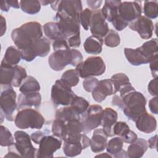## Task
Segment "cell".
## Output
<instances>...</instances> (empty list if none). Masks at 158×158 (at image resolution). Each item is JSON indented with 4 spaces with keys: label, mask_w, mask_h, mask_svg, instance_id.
I'll list each match as a JSON object with an SVG mask.
<instances>
[{
    "label": "cell",
    "mask_w": 158,
    "mask_h": 158,
    "mask_svg": "<svg viewBox=\"0 0 158 158\" xmlns=\"http://www.w3.org/2000/svg\"><path fill=\"white\" fill-rule=\"evenodd\" d=\"M10 6L7 4L6 1H3L1 2V9L4 12H8L9 10Z\"/></svg>",
    "instance_id": "94428289"
},
{
    "label": "cell",
    "mask_w": 158,
    "mask_h": 158,
    "mask_svg": "<svg viewBox=\"0 0 158 158\" xmlns=\"http://www.w3.org/2000/svg\"><path fill=\"white\" fill-rule=\"evenodd\" d=\"M14 143V138L10 131L4 126L0 127V144L1 146H9Z\"/></svg>",
    "instance_id": "ab89813d"
},
{
    "label": "cell",
    "mask_w": 158,
    "mask_h": 158,
    "mask_svg": "<svg viewBox=\"0 0 158 158\" xmlns=\"http://www.w3.org/2000/svg\"><path fill=\"white\" fill-rule=\"evenodd\" d=\"M137 138V135L131 130H130L124 136L121 137V139L124 143L130 144L133 143Z\"/></svg>",
    "instance_id": "681fc988"
},
{
    "label": "cell",
    "mask_w": 158,
    "mask_h": 158,
    "mask_svg": "<svg viewBox=\"0 0 158 158\" xmlns=\"http://www.w3.org/2000/svg\"><path fill=\"white\" fill-rule=\"evenodd\" d=\"M91 14L92 11L89 9L86 8L81 11L79 15L80 23L85 30H88L89 29Z\"/></svg>",
    "instance_id": "b9f144b4"
},
{
    "label": "cell",
    "mask_w": 158,
    "mask_h": 158,
    "mask_svg": "<svg viewBox=\"0 0 158 158\" xmlns=\"http://www.w3.org/2000/svg\"><path fill=\"white\" fill-rule=\"evenodd\" d=\"M102 107L100 105L89 106L80 118L83 125V133H87L96 128L101 124Z\"/></svg>",
    "instance_id": "9c48e42d"
},
{
    "label": "cell",
    "mask_w": 158,
    "mask_h": 158,
    "mask_svg": "<svg viewBox=\"0 0 158 158\" xmlns=\"http://www.w3.org/2000/svg\"><path fill=\"white\" fill-rule=\"evenodd\" d=\"M15 146L22 157H35L37 150L34 148L31 142V137L23 131L18 130L14 133Z\"/></svg>",
    "instance_id": "30bf717a"
},
{
    "label": "cell",
    "mask_w": 158,
    "mask_h": 158,
    "mask_svg": "<svg viewBox=\"0 0 158 158\" xmlns=\"http://www.w3.org/2000/svg\"><path fill=\"white\" fill-rule=\"evenodd\" d=\"M124 54L127 60L132 65L138 66L149 63L139 48L136 49L125 48L124 49Z\"/></svg>",
    "instance_id": "7402d4cb"
},
{
    "label": "cell",
    "mask_w": 158,
    "mask_h": 158,
    "mask_svg": "<svg viewBox=\"0 0 158 158\" xmlns=\"http://www.w3.org/2000/svg\"><path fill=\"white\" fill-rule=\"evenodd\" d=\"M123 141L120 137H114L110 139L106 145V151L112 157L118 158L123 148Z\"/></svg>",
    "instance_id": "1f68e13d"
},
{
    "label": "cell",
    "mask_w": 158,
    "mask_h": 158,
    "mask_svg": "<svg viewBox=\"0 0 158 158\" xmlns=\"http://www.w3.org/2000/svg\"><path fill=\"white\" fill-rule=\"evenodd\" d=\"M41 102V96L39 92L21 93L18 96V108L39 107Z\"/></svg>",
    "instance_id": "d6986e66"
},
{
    "label": "cell",
    "mask_w": 158,
    "mask_h": 158,
    "mask_svg": "<svg viewBox=\"0 0 158 158\" xmlns=\"http://www.w3.org/2000/svg\"><path fill=\"white\" fill-rule=\"evenodd\" d=\"M35 56L43 57L46 56L50 51V41L46 37H41L35 40L30 47Z\"/></svg>",
    "instance_id": "d4e9b609"
},
{
    "label": "cell",
    "mask_w": 158,
    "mask_h": 158,
    "mask_svg": "<svg viewBox=\"0 0 158 158\" xmlns=\"http://www.w3.org/2000/svg\"><path fill=\"white\" fill-rule=\"evenodd\" d=\"M111 79H112L114 81L118 91L120 88L125 85L131 84L128 77L123 73H115L111 77Z\"/></svg>",
    "instance_id": "60d3db41"
},
{
    "label": "cell",
    "mask_w": 158,
    "mask_h": 158,
    "mask_svg": "<svg viewBox=\"0 0 158 158\" xmlns=\"http://www.w3.org/2000/svg\"><path fill=\"white\" fill-rule=\"evenodd\" d=\"M157 135H156L154 136L151 137L148 141V147L150 149H156L157 148Z\"/></svg>",
    "instance_id": "6f0895ef"
},
{
    "label": "cell",
    "mask_w": 158,
    "mask_h": 158,
    "mask_svg": "<svg viewBox=\"0 0 158 158\" xmlns=\"http://www.w3.org/2000/svg\"><path fill=\"white\" fill-rule=\"evenodd\" d=\"M103 39L101 37L92 35L88 37L84 44L83 48L86 52L90 54H99L102 52Z\"/></svg>",
    "instance_id": "603a6c76"
},
{
    "label": "cell",
    "mask_w": 158,
    "mask_h": 158,
    "mask_svg": "<svg viewBox=\"0 0 158 158\" xmlns=\"http://www.w3.org/2000/svg\"><path fill=\"white\" fill-rule=\"evenodd\" d=\"M139 48L149 62H150L156 55L158 54L157 39L154 38L149 40L144 43Z\"/></svg>",
    "instance_id": "83f0119b"
},
{
    "label": "cell",
    "mask_w": 158,
    "mask_h": 158,
    "mask_svg": "<svg viewBox=\"0 0 158 158\" xmlns=\"http://www.w3.org/2000/svg\"><path fill=\"white\" fill-rule=\"evenodd\" d=\"M118 118L117 112L110 107H106L103 110L101 119V125L102 130L108 137L114 136L113 127L116 123Z\"/></svg>",
    "instance_id": "e0dca14e"
},
{
    "label": "cell",
    "mask_w": 158,
    "mask_h": 158,
    "mask_svg": "<svg viewBox=\"0 0 158 158\" xmlns=\"http://www.w3.org/2000/svg\"><path fill=\"white\" fill-rule=\"evenodd\" d=\"M158 54L156 55L153 59L149 62L150 63V69L151 72L152 76L153 78H157V72H158Z\"/></svg>",
    "instance_id": "7dc6e473"
},
{
    "label": "cell",
    "mask_w": 158,
    "mask_h": 158,
    "mask_svg": "<svg viewBox=\"0 0 158 158\" xmlns=\"http://www.w3.org/2000/svg\"><path fill=\"white\" fill-rule=\"evenodd\" d=\"M120 98L123 104L122 110L129 120L135 122L141 115L146 112V99L140 92L133 90Z\"/></svg>",
    "instance_id": "7a4b0ae2"
},
{
    "label": "cell",
    "mask_w": 158,
    "mask_h": 158,
    "mask_svg": "<svg viewBox=\"0 0 158 158\" xmlns=\"http://www.w3.org/2000/svg\"><path fill=\"white\" fill-rule=\"evenodd\" d=\"M51 7L53 10L64 12L67 15L78 19V20L79 15L83 10L81 1L78 0L53 1L51 4Z\"/></svg>",
    "instance_id": "4fadbf2b"
},
{
    "label": "cell",
    "mask_w": 158,
    "mask_h": 158,
    "mask_svg": "<svg viewBox=\"0 0 158 158\" xmlns=\"http://www.w3.org/2000/svg\"><path fill=\"white\" fill-rule=\"evenodd\" d=\"M70 106L78 114L82 115L83 113L86 112V110L89 106V103L83 98L78 96L77 95Z\"/></svg>",
    "instance_id": "8d00e7d4"
},
{
    "label": "cell",
    "mask_w": 158,
    "mask_h": 158,
    "mask_svg": "<svg viewBox=\"0 0 158 158\" xmlns=\"http://www.w3.org/2000/svg\"><path fill=\"white\" fill-rule=\"evenodd\" d=\"M121 2V1H106L101 9V13L104 18L109 22H112L118 15V7Z\"/></svg>",
    "instance_id": "cb8c5ba5"
},
{
    "label": "cell",
    "mask_w": 158,
    "mask_h": 158,
    "mask_svg": "<svg viewBox=\"0 0 158 158\" xmlns=\"http://www.w3.org/2000/svg\"><path fill=\"white\" fill-rule=\"evenodd\" d=\"M5 157H21L19 152L18 151L15 143L8 146V153L4 156Z\"/></svg>",
    "instance_id": "816d5d0a"
},
{
    "label": "cell",
    "mask_w": 158,
    "mask_h": 158,
    "mask_svg": "<svg viewBox=\"0 0 158 158\" xmlns=\"http://www.w3.org/2000/svg\"><path fill=\"white\" fill-rule=\"evenodd\" d=\"M130 130V129L127 123L122 121L116 122L113 127L114 135H117L120 138L124 136Z\"/></svg>",
    "instance_id": "7bdbcfd3"
},
{
    "label": "cell",
    "mask_w": 158,
    "mask_h": 158,
    "mask_svg": "<svg viewBox=\"0 0 158 158\" xmlns=\"http://www.w3.org/2000/svg\"><path fill=\"white\" fill-rule=\"evenodd\" d=\"M15 125L20 129H41L44 122L43 116L38 110L30 107L19 111L14 119Z\"/></svg>",
    "instance_id": "277c9868"
},
{
    "label": "cell",
    "mask_w": 158,
    "mask_h": 158,
    "mask_svg": "<svg viewBox=\"0 0 158 158\" xmlns=\"http://www.w3.org/2000/svg\"><path fill=\"white\" fill-rule=\"evenodd\" d=\"M43 37L42 26L38 22H28L15 28L11 33L12 40L20 50L30 48L33 42Z\"/></svg>",
    "instance_id": "6da1fadb"
},
{
    "label": "cell",
    "mask_w": 158,
    "mask_h": 158,
    "mask_svg": "<svg viewBox=\"0 0 158 158\" xmlns=\"http://www.w3.org/2000/svg\"><path fill=\"white\" fill-rule=\"evenodd\" d=\"M64 122L56 118L52 125V133L53 135L61 138L63 133Z\"/></svg>",
    "instance_id": "f6af8a7d"
},
{
    "label": "cell",
    "mask_w": 158,
    "mask_h": 158,
    "mask_svg": "<svg viewBox=\"0 0 158 158\" xmlns=\"http://www.w3.org/2000/svg\"><path fill=\"white\" fill-rule=\"evenodd\" d=\"M102 1H87L86 3L88 6L93 10H97L99 9L102 4Z\"/></svg>",
    "instance_id": "11a10c76"
},
{
    "label": "cell",
    "mask_w": 158,
    "mask_h": 158,
    "mask_svg": "<svg viewBox=\"0 0 158 158\" xmlns=\"http://www.w3.org/2000/svg\"><path fill=\"white\" fill-rule=\"evenodd\" d=\"M40 3H41V4L42 5H43V6H46V5H48V4H51L53 1H40Z\"/></svg>",
    "instance_id": "be15d7a7"
},
{
    "label": "cell",
    "mask_w": 158,
    "mask_h": 158,
    "mask_svg": "<svg viewBox=\"0 0 158 158\" xmlns=\"http://www.w3.org/2000/svg\"><path fill=\"white\" fill-rule=\"evenodd\" d=\"M21 59L20 50L14 46H10L7 48L1 63L14 66L20 61Z\"/></svg>",
    "instance_id": "484cf974"
},
{
    "label": "cell",
    "mask_w": 158,
    "mask_h": 158,
    "mask_svg": "<svg viewBox=\"0 0 158 158\" xmlns=\"http://www.w3.org/2000/svg\"><path fill=\"white\" fill-rule=\"evenodd\" d=\"M148 148V141L143 138H137L127 148V156L130 158L142 157Z\"/></svg>",
    "instance_id": "44dd1931"
},
{
    "label": "cell",
    "mask_w": 158,
    "mask_h": 158,
    "mask_svg": "<svg viewBox=\"0 0 158 158\" xmlns=\"http://www.w3.org/2000/svg\"><path fill=\"white\" fill-rule=\"evenodd\" d=\"M76 96L71 88L64 84L60 80H56L52 86L51 98L56 106L70 105Z\"/></svg>",
    "instance_id": "ba28073f"
},
{
    "label": "cell",
    "mask_w": 158,
    "mask_h": 158,
    "mask_svg": "<svg viewBox=\"0 0 158 158\" xmlns=\"http://www.w3.org/2000/svg\"><path fill=\"white\" fill-rule=\"evenodd\" d=\"M1 112L3 113L4 118L7 120L13 121L14 112L17 109L16 92L10 85L1 86Z\"/></svg>",
    "instance_id": "8992f818"
},
{
    "label": "cell",
    "mask_w": 158,
    "mask_h": 158,
    "mask_svg": "<svg viewBox=\"0 0 158 158\" xmlns=\"http://www.w3.org/2000/svg\"><path fill=\"white\" fill-rule=\"evenodd\" d=\"M112 157V156L109 154V153H104V154H99L98 156H96V157Z\"/></svg>",
    "instance_id": "6125c7cd"
},
{
    "label": "cell",
    "mask_w": 158,
    "mask_h": 158,
    "mask_svg": "<svg viewBox=\"0 0 158 158\" xmlns=\"http://www.w3.org/2000/svg\"><path fill=\"white\" fill-rule=\"evenodd\" d=\"M129 28L138 33L140 37L144 40H148L152 36L154 25L152 21L146 16L141 15L136 20L128 24Z\"/></svg>",
    "instance_id": "5bb4252c"
},
{
    "label": "cell",
    "mask_w": 158,
    "mask_h": 158,
    "mask_svg": "<svg viewBox=\"0 0 158 158\" xmlns=\"http://www.w3.org/2000/svg\"><path fill=\"white\" fill-rule=\"evenodd\" d=\"M112 104L113 106H115L118 107L120 109H122V99L120 96H118V95H114L112 98Z\"/></svg>",
    "instance_id": "9f6ffc18"
},
{
    "label": "cell",
    "mask_w": 158,
    "mask_h": 158,
    "mask_svg": "<svg viewBox=\"0 0 158 158\" xmlns=\"http://www.w3.org/2000/svg\"><path fill=\"white\" fill-rule=\"evenodd\" d=\"M104 41L106 46L110 48H115L120 44V38L117 32L114 30H109L104 36Z\"/></svg>",
    "instance_id": "f35d334b"
},
{
    "label": "cell",
    "mask_w": 158,
    "mask_h": 158,
    "mask_svg": "<svg viewBox=\"0 0 158 158\" xmlns=\"http://www.w3.org/2000/svg\"><path fill=\"white\" fill-rule=\"evenodd\" d=\"M36 157L38 158H52L54 153L62 146V141L53 135H46L40 143Z\"/></svg>",
    "instance_id": "8fae6325"
},
{
    "label": "cell",
    "mask_w": 158,
    "mask_h": 158,
    "mask_svg": "<svg viewBox=\"0 0 158 158\" xmlns=\"http://www.w3.org/2000/svg\"><path fill=\"white\" fill-rule=\"evenodd\" d=\"M14 74V66L1 64L0 67V84L1 86L11 85Z\"/></svg>",
    "instance_id": "f1b7e54d"
},
{
    "label": "cell",
    "mask_w": 158,
    "mask_h": 158,
    "mask_svg": "<svg viewBox=\"0 0 158 158\" xmlns=\"http://www.w3.org/2000/svg\"><path fill=\"white\" fill-rule=\"evenodd\" d=\"M157 77L154 78L148 84V90L149 94L153 96H157Z\"/></svg>",
    "instance_id": "c3c4849f"
},
{
    "label": "cell",
    "mask_w": 158,
    "mask_h": 158,
    "mask_svg": "<svg viewBox=\"0 0 158 158\" xmlns=\"http://www.w3.org/2000/svg\"><path fill=\"white\" fill-rule=\"evenodd\" d=\"M40 85L35 78L32 76H27L22 81L19 87V91L21 93L39 92Z\"/></svg>",
    "instance_id": "f546056e"
},
{
    "label": "cell",
    "mask_w": 158,
    "mask_h": 158,
    "mask_svg": "<svg viewBox=\"0 0 158 158\" xmlns=\"http://www.w3.org/2000/svg\"><path fill=\"white\" fill-rule=\"evenodd\" d=\"M107 136L102 129H96L94 130L90 141V146L93 152L98 153L104 151L107 145Z\"/></svg>",
    "instance_id": "ffe728a7"
},
{
    "label": "cell",
    "mask_w": 158,
    "mask_h": 158,
    "mask_svg": "<svg viewBox=\"0 0 158 158\" xmlns=\"http://www.w3.org/2000/svg\"><path fill=\"white\" fill-rule=\"evenodd\" d=\"M54 19L62 36L66 40L80 33V23L78 19L62 11L57 12Z\"/></svg>",
    "instance_id": "52a82bcc"
},
{
    "label": "cell",
    "mask_w": 158,
    "mask_h": 158,
    "mask_svg": "<svg viewBox=\"0 0 158 158\" xmlns=\"http://www.w3.org/2000/svg\"><path fill=\"white\" fill-rule=\"evenodd\" d=\"M60 80L65 85L72 88L78 83L79 76L75 69H70L64 72Z\"/></svg>",
    "instance_id": "e575fe53"
},
{
    "label": "cell",
    "mask_w": 158,
    "mask_h": 158,
    "mask_svg": "<svg viewBox=\"0 0 158 158\" xmlns=\"http://www.w3.org/2000/svg\"><path fill=\"white\" fill-rule=\"evenodd\" d=\"M48 133H46L45 132H43L41 131H36L35 132L32 133L30 137L31 140L36 144H40L41 140L42 138Z\"/></svg>",
    "instance_id": "f5cc1de1"
},
{
    "label": "cell",
    "mask_w": 158,
    "mask_h": 158,
    "mask_svg": "<svg viewBox=\"0 0 158 158\" xmlns=\"http://www.w3.org/2000/svg\"><path fill=\"white\" fill-rule=\"evenodd\" d=\"M14 74L11 85L14 87H19L21 85L23 80L27 77V72L25 68L18 65L14 66Z\"/></svg>",
    "instance_id": "d590c367"
},
{
    "label": "cell",
    "mask_w": 158,
    "mask_h": 158,
    "mask_svg": "<svg viewBox=\"0 0 158 158\" xmlns=\"http://www.w3.org/2000/svg\"><path fill=\"white\" fill-rule=\"evenodd\" d=\"M75 70L79 77L86 78L103 74L106 71V65L101 57L91 56L78 64Z\"/></svg>",
    "instance_id": "5b68a950"
},
{
    "label": "cell",
    "mask_w": 158,
    "mask_h": 158,
    "mask_svg": "<svg viewBox=\"0 0 158 158\" xmlns=\"http://www.w3.org/2000/svg\"><path fill=\"white\" fill-rule=\"evenodd\" d=\"M149 107L151 112L154 114H158V98L155 96L149 101Z\"/></svg>",
    "instance_id": "db71d44e"
},
{
    "label": "cell",
    "mask_w": 158,
    "mask_h": 158,
    "mask_svg": "<svg viewBox=\"0 0 158 158\" xmlns=\"http://www.w3.org/2000/svg\"><path fill=\"white\" fill-rule=\"evenodd\" d=\"M19 4L22 10L28 14H37L41 9V3L39 1H20Z\"/></svg>",
    "instance_id": "836d02e7"
},
{
    "label": "cell",
    "mask_w": 158,
    "mask_h": 158,
    "mask_svg": "<svg viewBox=\"0 0 158 158\" xmlns=\"http://www.w3.org/2000/svg\"><path fill=\"white\" fill-rule=\"evenodd\" d=\"M80 115L78 114L70 106L61 107L56 112V118L66 123L70 120H80Z\"/></svg>",
    "instance_id": "4316f807"
},
{
    "label": "cell",
    "mask_w": 158,
    "mask_h": 158,
    "mask_svg": "<svg viewBox=\"0 0 158 158\" xmlns=\"http://www.w3.org/2000/svg\"><path fill=\"white\" fill-rule=\"evenodd\" d=\"M158 4L157 1H145L143 11L145 16L149 19H156L157 17Z\"/></svg>",
    "instance_id": "74e56055"
},
{
    "label": "cell",
    "mask_w": 158,
    "mask_h": 158,
    "mask_svg": "<svg viewBox=\"0 0 158 158\" xmlns=\"http://www.w3.org/2000/svg\"><path fill=\"white\" fill-rule=\"evenodd\" d=\"M89 28L93 35L101 38L108 33L109 30L108 24L101 13V9L92 11Z\"/></svg>",
    "instance_id": "2e32d148"
},
{
    "label": "cell",
    "mask_w": 158,
    "mask_h": 158,
    "mask_svg": "<svg viewBox=\"0 0 158 158\" xmlns=\"http://www.w3.org/2000/svg\"><path fill=\"white\" fill-rule=\"evenodd\" d=\"M43 31L46 36L49 40L55 41L60 38L65 39L62 36L56 22H49L46 23L43 25Z\"/></svg>",
    "instance_id": "4dcf8cb0"
},
{
    "label": "cell",
    "mask_w": 158,
    "mask_h": 158,
    "mask_svg": "<svg viewBox=\"0 0 158 158\" xmlns=\"http://www.w3.org/2000/svg\"><path fill=\"white\" fill-rule=\"evenodd\" d=\"M7 4L10 7H12L15 9H19L20 7V4L18 1H6Z\"/></svg>",
    "instance_id": "91938a15"
},
{
    "label": "cell",
    "mask_w": 158,
    "mask_h": 158,
    "mask_svg": "<svg viewBox=\"0 0 158 158\" xmlns=\"http://www.w3.org/2000/svg\"><path fill=\"white\" fill-rule=\"evenodd\" d=\"M139 1L122 2L118 7V16L125 22L136 20L141 15V6Z\"/></svg>",
    "instance_id": "7c38bea8"
},
{
    "label": "cell",
    "mask_w": 158,
    "mask_h": 158,
    "mask_svg": "<svg viewBox=\"0 0 158 158\" xmlns=\"http://www.w3.org/2000/svg\"><path fill=\"white\" fill-rule=\"evenodd\" d=\"M99 83L98 80L94 77H89L83 81V87L87 92H91L96 88Z\"/></svg>",
    "instance_id": "ee69618b"
},
{
    "label": "cell",
    "mask_w": 158,
    "mask_h": 158,
    "mask_svg": "<svg viewBox=\"0 0 158 158\" xmlns=\"http://www.w3.org/2000/svg\"><path fill=\"white\" fill-rule=\"evenodd\" d=\"M118 90L112 79L99 81L98 86L92 91V97L98 102H102L107 96L115 94Z\"/></svg>",
    "instance_id": "9a60e30c"
},
{
    "label": "cell",
    "mask_w": 158,
    "mask_h": 158,
    "mask_svg": "<svg viewBox=\"0 0 158 158\" xmlns=\"http://www.w3.org/2000/svg\"><path fill=\"white\" fill-rule=\"evenodd\" d=\"M83 60L80 51L75 49L54 51L48 58L49 67L54 71H61L67 65L77 66Z\"/></svg>",
    "instance_id": "3957f363"
},
{
    "label": "cell",
    "mask_w": 158,
    "mask_h": 158,
    "mask_svg": "<svg viewBox=\"0 0 158 158\" xmlns=\"http://www.w3.org/2000/svg\"><path fill=\"white\" fill-rule=\"evenodd\" d=\"M83 145L81 141L64 142L63 145V151L66 156L75 157L81 152Z\"/></svg>",
    "instance_id": "d6a6232c"
},
{
    "label": "cell",
    "mask_w": 158,
    "mask_h": 158,
    "mask_svg": "<svg viewBox=\"0 0 158 158\" xmlns=\"http://www.w3.org/2000/svg\"><path fill=\"white\" fill-rule=\"evenodd\" d=\"M52 48H53L54 51L57 50L70 49L68 44L67 40L64 38H60V39L54 41L52 43Z\"/></svg>",
    "instance_id": "bcb514c9"
},
{
    "label": "cell",
    "mask_w": 158,
    "mask_h": 158,
    "mask_svg": "<svg viewBox=\"0 0 158 158\" xmlns=\"http://www.w3.org/2000/svg\"><path fill=\"white\" fill-rule=\"evenodd\" d=\"M67 42H68V44H69L70 48V47H72V48H78V47H79L80 46V44H81L80 33L70 37L69 38H68Z\"/></svg>",
    "instance_id": "f907efd6"
},
{
    "label": "cell",
    "mask_w": 158,
    "mask_h": 158,
    "mask_svg": "<svg viewBox=\"0 0 158 158\" xmlns=\"http://www.w3.org/2000/svg\"><path fill=\"white\" fill-rule=\"evenodd\" d=\"M1 36H2L6 31V22L2 15H1Z\"/></svg>",
    "instance_id": "680465c9"
},
{
    "label": "cell",
    "mask_w": 158,
    "mask_h": 158,
    "mask_svg": "<svg viewBox=\"0 0 158 158\" xmlns=\"http://www.w3.org/2000/svg\"><path fill=\"white\" fill-rule=\"evenodd\" d=\"M135 123L138 130L145 133H151L157 128V121L155 117L147 112L141 115Z\"/></svg>",
    "instance_id": "ac0fdd59"
}]
</instances>
